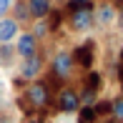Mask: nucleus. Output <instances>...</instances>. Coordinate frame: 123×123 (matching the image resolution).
<instances>
[{"instance_id": "obj_7", "label": "nucleus", "mask_w": 123, "mask_h": 123, "mask_svg": "<svg viewBox=\"0 0 123 123\" xmlns=\"http://www.w3.org/2000/svg\"><path fill=\"white\" fill-rule=\"evenodd\" d=\"M40 70H43V55L40 53H35L33 58H25L20 63V78L23 80H35L40 75Z\"/></svg>"}, {"instance_id": "obj_16", "label": "nucleus", "mask_w": 123, "mask_h": 123, "mask_svg": "<svg viewBox=\"0 0 123 123\" xmlns=\"http://www.w3.org/2000/svg\"><path fill=\"white\" fill-rule=\"evenodd\" d=\"M60 23H63V13L60 10H50V15H48V25H50V33H55L60 28Z\"/></svg>"}, {"instance_id": "obj_1", "label": "nucleus", "mask_w": 123, "mask_h": 123, "mask_svg": "<svg viewBox=\"0 0 123 123\" xmlns=\"http://www.w3.org/2000/svg\"><path fill=\"white\" fill-rule=\"evenodd\" d=\"M50 88H48V83L45 80H33L30 86L25 88V103L30 105L33 111H38L40 113L45 105H50Z\"/></svg>"}, {"instance_id": "obj_6", "label": "nucleus", "mask_w": 123, "mask_h": 123, "mask_svg": "<svg viewBox=\"0 0 123 123\" xmlns=\"http://www.w3.org/2000/svg\"><path fill=\"white\" fill-rule=\"evenodd\" d=\"M70 55H73V60L80 65V68L91 70V68H93V60H96V45H93L91 40H86V43H80Z\"/></svg>"}, {"instance_id": "obj_13", "label": "nucleus", "mask_w": 123, "mask_h": 123, "mask_svg": "<svg viewBox=\"0 0 123 123\" xmlns=\"http://www.w3.org/2000/svg\"><path fill=\"white\" fill-rule=\"evenodd\" d=\"M78 118H80V123H96V108L93 105H80L78 108Z\"/></svg>"}, {"instance_id": "obj_23", "label": "nucleus", "mask_w": 123, "mask_h": 123, "mask_svg": "<svg viewBox=\"0 0 123 123\" xmlns=\"http://www.w3.org/2000/svg\"><path fill=\"white\" fill-rule=\"evenodd\" d=\"M8 3H10V5H15V3H18V0H8Z\"/></svg>"}, {"instance_id": "obj_15", "label": "nucleus", "mask_w": 123, "mask_h": 123, "mask_svg": "<svg viewBox=\"0 0 123 123\" xmlns=\"http://www.w3.org/2000/svg\"><path fill=\"white\" fill-rule=\"evenodd\" d=\"M15 20H18V23L33 20V18H30V10H28V5H25V3H15Z\"/></svg>"}, {"instance_id": "obj_20", "label": "nucleus", "mask_w": 123, "mask_h": 123, "mask_svg": "<svg viewBox=\"0 0 123 123\" xmlns=\"http://www.w3.org/2000/svg\"><path fill=\"white\" fill-rule=\"evenodd\" d=\"M118 75H121V80H123V50H121V70H118Z\"/></svg>"}, {"instance_id": "obj_17", "label": "nucleus", "mask_w": 123, "mask_h": 123, "mask_svg": "<svg viewBox=\"0 0 123 123\" xmlns=\"http://www.w3.org/2000/svg\"><path fill=\"white\" fill-rule=\"evenodd\" d=\"M93 108H96V116H111V100H96L93 103Z\"/></svg>"}, {"instance_id": "obj_18", "label": "nucleus", "mask_w": 123, "mask_h": 123, "mask_svg": "<svg viewBox=\"0 0 123 123\" xmlns=\"http://www.w3.org/2000/svg\"><path fill=\"white\" fill-rule=\"evenodd\" d=\"M8 10H10V3H8V0H0V18H3Z\"/></svg>"}, {"instance_id": "obj_21", "label": "nucleus", "mask_w": 123, "mask_h": 123, "mask_svg": "<svg viewBox=\"0 0 123 123\" xmlns=\"http://www.w3.org/2000/svg\"><path fill=\"white\" fill-rule=\"evenodd\" d=\"M116 5H118V8H121V10H123V0H116Z\"/></svg>"}, {"instance_id": "obj_2", "label": "nucleus", "mask_w": 123, "mask_h": 123, "mask_svg": "<svg viewBox=\"0 0 123 123\" xmlns=\"http://www.w3.org/2000/svg\"><path fill=\"white\" fill-rule=\"evenodd\" d=\"M73 68H75V60H73V55H70L68 50L55 53L53 60H50V73H53L55 80H68L70 73H73Z\"/></svg>"}, {"instance_id": "obj_11", "label": "nucleus", "mask_w": 123, "mask_h": 123, "mask_svg": "<svg viewBox=\"0 0 123 123\" xmlns=\"http://www.w3.org/2000/svg\"><path fill=\"white\" fill-rule=\"evenodd\" d=\"M100 86H103V75H100L98 70H88V75H86V91L98 93Z\"/></svg>"}, {"instance_id": "obj_22", "label": "nucleus", "mask_w": 123, "mask_h": 123, "mask_svg": "<svg viewBox=\"0 0 123 123\" xmlns=\"http://www.w3.org/2000/svg\"><path fill=\"white\" fill-rule=\"evenodd\" d=\"M0 123H13V121H10V118H0Z\"/></svg>"}, {"instance_id": "obj_24", "label": "nucleus", "mask_w": 123, "mask_h": 123, "mask_svg": "<svg viewBox=\"0 0 123 123\" xmlns=\"http://www.w3.org/2000/svg\"><path fill=\"white\" fill-rule=\"evenodd\" d=\"M0 60H3V58H0Z\"/></svg>"}, {"instance_id": "obj_10", "label": "nucleus", "mask_w": 123, "mask_h": 123, "mask_svg": "<svg viewBox=\"0 0 123 123\" xmlns=\"http://www.w3.org/2000/svg\"><path fill=\"white\" fill-rule=\"evenodd\" d=\"M96 20L100 25H108V23H113L116 20V8L111 3H100L98 5V10H96Z\"/></svg>"}, {"instance_id": "obj_14", "label": "nucleus", "mask_w": 123, "mask_h": 123, "mask_svg": "<svg viewBox=\"0 0 123 123\" xmlns=\"http://www.w3.org/2000/svg\"><path fill=\"white\" fill-rule=\"evenodd\" d=\"M111 116H113L118 123H123V96L116 98V100H111Z\"/></svg>"}, {"instance_id": "obj_12", "label": "nucleus", "mask_w": 123, "mask_h": 123, "mask_svg": "<svg viewBox=\"0 0 123 123\" xmlns=\"http://www.w3.org/2000/svg\"><path fill=\"white\" fill-rule=\"evenodd\" d=\"M33 35L40 40V38H45V35H50V25H48V18H40V20H35L33 23Z\"/></svg>"}, {"instance_id": "obj_5", "label": "nucleus", "mask_w": 123, "mask_h": 123, "mask_svg": "<svg viewBox=\"0 0 123 123\" xmlns=\"http://www.w3.org/2000/svg\"><path fill=\"white\" fill-rule=\"evenodd\" d=\"M15 53L20 55V60L33 58V55L38 53V38L33 35V33H20V35L15 38Z\"/></svg>"}, {"instance_id": "obj_9", "label": "nucleus", "mask_w": 123, "mask_h": 123, "mask_svg": "<svg viewBox=\"0 0 123 123\" xmlns=\"http://www.w3.org/2000/svg\"><path fill=\"white\" fill-rule=\"evenodd\" d=\"M18 33H20V28H18V20L15 18H0V43L15 40Z\"/></svg>"}, {"instance_id": "obj_3", "label": "nucleus", "mask_w": 123, "mask_h": 123, "mask_svg": "<svg viewBox=\"0 0 123 123\" xmlns=\"http://www.w3.org/2000/svg\"><path fill=\"white\" fill-rule=\"evenodd\" d=\"M96 23V10H93V3L78 5V8H70V28L73 30H88Z\"/></svg>"}, {"instance_id": "obj_8", "label": "nucleus", "mask_w": 123, "mask_h": 123, "mask_svg": "<svg viewBox=\"0 0 123 123\" xmlns=\"http://www.w3.org/2000/svg\"><path fill=\"white\" fill-rule=\"evenodd\" d=\"M28 10H30V18L33 20H40V18H48L50 10H53V3L50 0H25Z\"/></svg>"}, {"instance_id": "obj_4", "label": "nucleus", "mask_w": 123, "mask_h": 123, "mask_svg": "<svg viewBox=\"0 0 123 123\" xmlns=\"http://www.w3.org/2000/svg\"><path fill=\"white\" fill-rule=\"evenodd\" d=\"M55 105H58L60 113H78L80 108V96L73 88H60L58 96H55Z\"/></svg>"}, {"instance_id": "obj_19", "label": "nucleus", "mask_w": 123, "mask_h": 123, "mask_svg": "<svg viewBox=\"0 0 123 123\" xmlns=\"http://www.w3.org/2000/svg\"><path fill=\"white\" fill-rule=\"evenodd\" d=\"M86 3H91V0H68V10L70 8H78V5H86Z\"/></svg>"}]
</instances>
